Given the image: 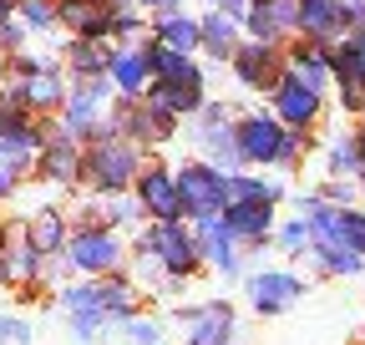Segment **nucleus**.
I'll list each match as a JSON object with an SVG mask.
<instances>
[{
	"label": "nucleus",
	"instance_id": "nucleus-1",
	"mask_svg": "<svg viewBox=\"0 0 365 345\" xmlns=\"http://www.w3.org/2000/svg\"><path fill=\"white\" fill-rule=\"evenodd\" d=\"M234 138H239L244 163H279V168H289L304 153V127H284L279 117H264V112L244 117L234 127Z\"/></svg>",
	"mask_w": 365,
	"mask_h": 345
},
{
	"label": "nucleus",
	"instance_id": "nucleus-2",
	"mask_svg": "<svg viewBox=\"0 0 365 345\" xmlns=\"http://www.w3.org/2000/svg\"><path fill=\"white\" fill-rule=\"evenodd\" d=\"M137 172H143V153L137 143L127 138H97L86 153V178L97 183L102 193H122L127 183H137Z\"/></svg>",
	"mask_w": 365,
	"mask_h": 345
},
{
	"label": "nucleus",
	"instance_id": "nucleus-3",
	"mask_svg": "<svg viewBox=\"0 0 365 345\" xmlns=\"http://www.w3.org/2000/svg\"><path fill=\"white\" fill-rule=\"evenodd\" d=\"M178 198L188 219H218L228 208V178L213 163H182L178 168Z\"/></svg>",
	"mask_w": 365,
	"mask_h": 345
},
{
	"label": "nucleus",
	"instance_id": "nucleus-4",
	"mask_svg": "<svg viewBox=\"0 0 365 345\" xmlns=\"http://www.w3.org/2000/svg\"><path fill=\"white\" fill-rule=\"evenodd\" d=\"M143 249L158 259V264L173 274V279H182V274H193L198 269V239L188 234V229H182L178 219H158L153 229H148V239H143Z\"/></svg>",
	"mask_w": 365,
	"mask_h": 345
},
{
	"label": "nucleus",
	"instance_id": "nucleus-5",
	"mask_svg": "<svg viewBox=\"0 0 365 345\" xmlns=\"http://www.w3.org/2000/svg\"><path fill=\"white\" fill-rule=\"evenodd\" d=\"M193 143L213 158V168H239L244 153H239V138H234V112L223 102H208L198 107V122H193Z\"/></svg>",
	"mask_w": 365,
	"mask_h": 345
},
{
	"label": "nucleus",
	"instance_id": "nucleus-6",
	"mask_svg": "<svg viewBox=\"0 0 365 345\" xmlns=\"http://www.w3.org/2000/svg\"><path fill=\"white\" fill-rule=\"evenodd\" d=\"M66 264L71 269H81V274H112L117 264H122V239L112 234V229H81V234H71L66 239Z\"/></svg>",
	"mask_w": 365,
	"mask_h": 345
},
{
	"label": "nucleus",
	"instance_id": "nucleus-7",
	"mask_svg": "<svg viewBox=\"0 0 365 345\" xmlns=\"http://www.w3.org/2000/svg\"><path fill=\"white\" fill-rule=\"evenodd\" d=\"M228 61H234V76L249 92H274V81L284 76V51L274 41H239V51Z\"/></svg>",
	"mask_w": 365,
	"mask_h": 345
},
{
	"label": "nucleus",
	"instance_id": "nucleus-8",
	"mask_svg": "<svg viewBox=\"0 0 365 345\" xmlns=\"http://www.w3.org/2000/svg\"><path fill=\"white\" fill-rule=\"evenodd\" d=\"M107 92L112 86L102 81V76H81L71 92H66V127L61 133H71V138H86V133H97V122H102V102H107Z\"/></svg>",
	"mask_w": 365,
	"mask_h": 345
},
{
	"label": "nucleus",
	"instance_id": "nucleus-9",
	"mask_svg": "<svg viewBox=\"0 0 365 345\" xmlns=\"http://www.w3.org/2000/svg\"><path fill=\"white\" fill-rule=\"evenodd\" d=\"M254 41H274L279 46L284 36L299 31V0H249V16H244Z\"/></svg>",
	"mask_w": 365,
	"mask_h": 345
},
{
	"label": "nucleus",
	"instance_id": "nucleus-10",
	"mask_svg": "<svg viewBox=\"0 0 365 345\" xmlns=\"http://www.w3.org/2000/svg\"><path fill=\"white\" fill-rule=\"evenodd\" d=\"M66 102V81L51 71V66H41V71H26L11 81V107H26V112H56Z\"/></svg>",
	"mask_w": 365,
	"mask_h": 345
},
{
	"label": "nucleus",
	"instance_id": "nucleus-11",
	"mask_svg": "<svg viewBox=\"0 0 365 345\" xmlns=\"http://www.w3.org/2000/svg\"><path fill=\"white\" fill-rule=\"evenodd\" d=\"M137 203H143L153 219H182V198H178V178L168 168H143L137 172Z\"/></svg>",
	"mask_w": 365,
	"mask_h": 345
},
{
	"label": "nucleus",
	"instance_id": "nucleus-12",
	"mask_svg": "<svg viewBox=\"0 0 365 345\" xmlns=\"http://www.w3.org/2000/svg\"><path fill=\"white\" fill-rule=\"evenodd\" d=\"M274 117H279L284 127H309L319 117V92L284 71L279 81H274Z\"/></svg>",
	"mask_w": 365,
	"mask_h": 345
},
{
	"label": "nucleus",
	"instance_id": "nucleus-13",
	"mask_svg": "<svg viewBox=\"0 0 365 345\" xmlns=\"http://www.w3.org/2000/svg\"><path fill=\"white\" fill-rule=\"evenodd\" d=\"M56 16L71 36H107L112 41V16L117 0H56Z\"/></svg>",
	"mask_w": 365,
	"mask_h": 345
},
{
	"label": "nucleus",
	"instance_id": "nucleus-14",
	"mask_svg": "<svg viewBox=\"0 0 365 345\" xmlns=\"http://www.w3.org/2000/svg\"><path fill=\"white\" fill-rule=\"evenodd\" d=\"M182 320H188V345H234V310L223 299L182 310Z\"/></svg>",
	"mask_w": 365,
	"mask_h": 345
},
{
	"label": "nucleus",
	"instance_id": "nucleus-15",
	"mask_svg": "<svg viewBox=\"0 0 365 345\" xmlns=\"http://www.w3.org/2000/svg\"><path fill=\"white\" fill-rule=\"evenodd\" d=\"M284 71H289L294 81L314 86V92H325V86H330V41H309V36H304L299 46H289Z\"/></svg>",
	"mask_w": 365,
	"mask_h": 345
},
{
	"label": "nucleus",
	"instance_id": "nucleus-16",
	"mask_svg": "<svg viewBox=\"0 0 365 345\" xmlns=\"http://www.w3.org/2000/svg\"><path fill=\"white\" fill-rule=\"evenodd\" d=\"M350 31L345 0H299V36L309 41H340Z\"/></svg>",
	"mask_w": 365,
	"mask_h": 345
},
{
	"label": "nucleus",
	"instance_id": "nucleus-17",
	"mask_svg": "<svg viewBox=\"0 0 365 345\" xmlns=\"http://www.w3.org/2000/svg\"><path fill=\"white\" fill-rule=\"evenodd\" d=\"M239 234L223 224V213L218 219H198V254L208 259L213 269H223V274H239Z\"/></svg>",
	"mask_w": 365,
	"mask_h": 345
},
{
	"label": "nucleus",
	"instance_id": "nucleus-18",
	"mask_svg": "<svg viewBox=\"0 0 365 345\" xmlns=\"http://www.w3.org/2000/svg\"><path fill=\"white\" fill-rule=\"evenodd\" d=\"M148 71H153V81H182V86H203V71H198V61H193V51H173V46H163V41H148Z\"/></svg>",
	"mask_w": 365,
	"mask_h": 345
},
{
	"label": "nucleus",
	"instance_id": "nucleus-19",
	"mask_svg": "<svg viewBox=\"0 0 365 345\" xmlns=\"http://www.w3.org/2000/svg\"><path fill=\"white\" fill-rule=\"evenodd\" d=\"M107 81L117 86L122 97H143L148 86H153L148 51H143V46H117V51H112V66H107Z\"/></svg>",
	"mask_w": 365,
	"mask_h": 345
},
{
	"label": "nucleus",
	"instance_id": "nucleus-20",
	"mask_svg": "<svg viewBox=\"0 0 365 345\" xmlns=\"http://www.w3.org/2000/svg\"><path fill=\"white\" fill-rule=\"evenodd\" d=\"M223 224L234 229L239 239L259 244V239L274 229V203H269V198H228V208H223Z\"/></svg>",
	"mask_w": 365,
	"mask_h": 345
},
{
	"label": "nucleus",
	"instance_id": "nucleus-21",
	"mask_svg": "<svg viewBox=\"0 0 365 345\" xmlns=\"http://www.w3.org/2000/svg\"><path fill=\"white\" fill-rule=\"evenodd\" d=\"M299 294H304V284H299L294 274H254V279H249V299H254L259 315H279V310H289Z\"/></svg>",
	"mask_w": 365,
	"mask_h": 345
},
{
	"label": "nucleus",
	"instance_id": "nucleus-22",
	"mask_svg": "<svg viewBox=\"0 0 365 345\" xmlns=\"http://www.w3.org/2000/svg\"><path fill=\"white\" fill-rule=\"evenodd\" d=\"M81 168H86V153L76 148L71 133H56V138H46V143H41V172H46L51 183H71Z\"/></svg>",
	"mask_w": 365,
	"mask_h": 345
},
{
	"label": "nucleus",
	"instance_id": "nucleus-23",
	"mask_svg": "<svg viewBox=\"0 0 365 345\" xmlns=\"http://www.w3.org/2000/svg\"><path fill=\"white\" fill-rule=\"evenodd\" d=\"M153 41H163L173 51H198L203 46V26L193 16H182V11H153Z\"/></svg>",
	"mask_w": 365,
	"mask_h": 345
},
{
	"label": "nucleus",
	"instance_id": "nucleus-24",
	"mask_svg": "<svg viewBox=\"0 0 365 345\" xmlns=\"http://www.w3.org/2000/svg\"><path fill=\"white\" fill-rule=\"evenodd\" d=\"M198 26H203V51H208V56L228 61V56L239 51V36H244V21H239V16H228V11H218V6H213Z\"/></svg>",
	"mask_w": 365,
	"mask_h": 345
},
{
	"label": "nucleus",
	"instance_id": "nucleus-25",
	"mask_svg": "<svg viewBox=\"0 0 365 345\" xmlns=\"http://www.w3.org/2000/svg\"><path fill=\"white\" fill-rule=\"evenodd\" d=\"M112 51H117V46H107V36H71V46H66V66H71L76 76H107Z\"/></svg>",
	"mask_w": 365,
	"mask_h": 345
},
{
	"label": "nucleus",
	"instance_id": "nucleus-26",
	"mask_svg": "<svg viewBox=\"0 0 365 345\" xmlns=\"http://www.w3.org/2000/svg\"><path fill=\"white\" fill-rule=\"evenodd\" d=\"M148 107L168 112V117H182V112H198L203 107V86H182V81H153L143 92Z\"/></svg>",
	"mask_w": 365,
	"mask_h": 345
},
{
	"label": "nucleus",
	"instance_id": "nucleus-27",
	"mask_svg": "<svg viewBox=\"0 0 365 345\" xmlns=\"http://www.w3.org/2000/svg\"><path fill=\"white\" fill-rule=\"evenodd\" d=\"M26 239H31V249L36 254H61L66 249V219H61V208H41V213H31L26 219Z\"/></svg>",
	"mask_w": 365,
	"mask_h": 345
},
{
	"label": "nucleus",
	"instance_id": "nucleus-28",
	"mask_svg": "<svg viewBox=\"0 0 365 345\" xmlns=\"http://www.w3.org/2000/svg\"><path fill=\"white\" fill-rule=\"evenodd\" d=\"M97 299H102V315L107 320H127L132 305H137V294L127 279H97Z\"/></svg>",
	"mask_w": 365,
	"mask_h": 345
},
{
	"label": "nucleus",
	"instance_id": "nucleus-29",
	"mask_svg": "<svg viewBox=\"0 0 365 345\" xmlns=\"http://www.w3.org/2000/svg\"><path fill=\"white\" fill-rule=\"evenodd\" d=\"M16 16L26 21V31H51V26H61V16H56V0H21V6H16Z\"/></svg>",
	"mask_w": 365,
	"mask_h": 345
},
{
	"label": "nucleus",
	"instance_id": "nucleus-30",
	"mask_svg": "<svg viewBox=\"0 0 365 345\" xmlns=\"http://www.w3.org/2000/svg\"><path fill=\"white\" fill-rule=\"evenodd\" d=\"M279 183H259V178H244V172H234L228 178V198H269V203H279Z\"/></svg>",
	"mask_w": 365,
	"mask_h": 345
},
{
	"label": "nucleus",
	"instance_id": "nucleus-31",
	"mask_svg": "<svg viewBox=\"0 0 365 345\" xmlns=\"http://www.w3.org/2000/svg\"><path fill=\"white\" fill-rule=\"evenodd\" d=\"M61 305H66L71 315H102L97 284H71V289H61Z\"/></svg>",
	"mask_w": 365,
	"mask_h": 345
},
{
	"label": "nucleus",
	"instance_id": "nucleus-32",
	"mask_svg": "<svg viewBox=\"0 0 365 345\" xmlns=\"http://www.w3.org/2000/svg\"><path fill=\"white\" fill-rule=\"evenodd\" d=\"M330 172H335V178H350V172H360L355 138H335V143H330Z\"/></svg>",
	"mask_w": 365,
	"mask_h": 345
},
{
	"label": "nucleus",
	"instance_id": "nucleus-33",
	"mask_svg": "<svg viewBox=\"0 0 365 345\" xmlns=\"http://www.w3.org/2000/svg\"><path fill=\"white\" fill-rule=\"evenodd\" d=\"M279 249L309 254V224H284V229H279Z\"/></svg>",
	"mask_w": 365,
	"mask_h": 345
},
{
	"label": "nucleus",
	"instance_id": "nucleus-34",
	"mask_svg": "<svg viewBox=\"0 0 365 345\" xmlns=\"http://www.w3.org/2000/svg\"><path fill=\"white\" fill-rule=\"evenodd\" d=\"M0 345H31V325L16 315H0Z\"/></svg>",
	"mask_w": 365,
	"mask_h": 345
},
{
	"label": "nucleus",
	"instance_id": "nucleus-35",
	"mask_svg": "<svg viewBox=\"0 0 365 345\" xmlns=\"http://www.w3.org/2000/svg\"><path fill=\"white\" fill-rule=\"evenodd\" d=\"M127 340L132 345H163V335H158L153 320H132V315H127Z\"/></svg>",
	"mask_w": 365,
	"mask_h": 345
},
{
	"label": "nucleus",
	"instance_id": "nucleus-36",
	"mask_svg": "<svg viewBox=\"0 0 365 345\" xmlns=\"http://www.w3.org/2000/svg\"><path fill=\"white\" fill-rule=\"evenodd\" d=\"M102 320H107V315H71L76 340H97V335H102Z\"/></svg>",
	"mask_w": 365,
	"mask_h": 345
},
{
	"label": "nucleus",
	"instance_id": "nucleus-37",
	"mask_svg": "<svg viewBox=\"0 0 365 345\" xmlns=\"http://www.w3.org/2000/svg\"><path fill=\"white\" fill-rule=\"evenodd\" d=\"M137 6H143V11H178L182 0H137Z\"/></svg>",
	"mask_w": 365,
	"mask_h": 345
},
{
	"label": "nucleus",
	"instance_id": "nucleus-38",
	"mask_svg": "<svg viewBox=\"0 0 365 345\" xmlns=\"http://www.w3.org/2000/svg\"><path fill=\"white\" fill-rule=\"evenodd\" d=\"M6 71H11V51L0 46V81H6Z\"/></svg>",
	"mask_w": 365,
	"mask_h": 345
},
{
	"label": "nucleus",
	"instance_id": "nucleus-39",
	"mask_svg": "<svg viewBox=\"0 0 365 345\" xmlns=\"http://www.w3.org/2000/svg\"><path fill=\"white\" fill-rule=\"evenodd\" d=\"M355 153H360V172H365V133L355 138Z\"/></svg>",
	"mask_w": 365,
	"mask_h": 345
},
{
	"label": "nucleus",
	"instance_id": "nucleus-40",
	"mask_svg": "<svg viewBox=\"0 0 365 345\" xmlns=\"http://www.w3.org/2000/svg\"><path fill=\"white\" fill-rule=\"evenodd\" d=\"M0 6H11V11H16V6H21V0H0Z\"/></svg>",
	"mask_w": 365,
	"mask_h": 345
},
{
	"label": "nucleus",
	"instance_id": "nucleus-41",
	"mask_svg": "<svg viewBox=\"0 0 365 345\" xmlns=\"http://www.w3.org/2000/svg\"><path fill=\"white\" fill-rule=\"evenodd\" d=\"M6 16H11V6H0V21H6Z\"/></svg>",
	"mask_w": 365,
	"mask_h": 345
}]
</instances>
